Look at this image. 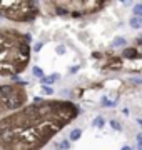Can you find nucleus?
<instances>
[{
  "label": "nucleus",
  "mask_w": 142,
  "mask_h": 150,
  "mask_svg": "<svg viewBox=\"0 0 142 150\" xmlns=\"http://www.w3.org/2000/svg\"><path fill=\"white\" fill-rule=\"evenodd\" d=\"M27 83L17 79H0V118L20 110L27 105Z\"/></svg>",
  "instance_id": "obj_4"
},
{
  "label": "nucleus",
  "mask_w": 142,
  "mask_h": 150,
  "mask_svg": "<svg viewBox=\"0 0 142 150\" xmlns=\"http://www.w3.org/2000/svg\"><path fill=\"white\" fill-rule=\"evenodd\" d=\"M120 150H132V149H131V147H127V145H126V147H122V149H120Z\"/></svg>",
  "instance_id": "obj_21"
},
{
  "label": "nucleus",
  "mask_w": 142,
  "mask_h": 150,
  "mask_svg": "<svg viewBox=\"0 0 142 150\" xmlns=\"http://www.w3.org/2000/svg\"><path fill=\"white\" fill-rule=\"evenodd\" d=\"M42 92H44L45 95H52V93H54V90H52V87H42Z\"/></svg>",
  "instance_id": "obj_17"
},
{
  "label": "nucleus",
  "mask_w": 142,
  "mask_h": 150,
  "mask_svg": "<svg viewBox=\"0 0 142 150\" xmlns=\"http://www.w3.org/2000/svg\"><path fill=\"white\" fill-rule=\"evenodd\" d=\"M100 103H102V107H114V105H115V102L109 100L107 97H102V100H100Z\"/></svg>",
  "instance_id": "obj_11"
},
{
  "label": "nucleus",
  "mask_w": 142,
  "mask_h": 150,
  "mask_svg": "<svg viewBox=\"0 0 142 150\" xmlns=\"http://www.w3.org/2000/svg\"><path fill=\"white\" fill-rule=\"evenodd\" d=\"M137 150H142V132L137 134Z\"/></svg>",
  "instance_id": "obj_16"
},
{
  "label": "nucleus",
  "mask_w": 142,
  "mask_h": 150,
  "mask_svg": "<svg viewBox=\"0 0 142 150\" xmlns=\"http://www.w3.org/2000/svg\"><path fill=\"white\" fill-rule=\"evenodd\" d=\"M129 25L132 28H142V17H131V20H129Z\"/></svg>",
  "instance_id": "obj_6"
},
{
  "label": "nucleus",
  "mask_w": 142,
  "mask_h": 150,
  "mask_svg": "<svg viewBox=\"0 0 142 150\" xmlns=\"http://www.w3.org/2000/svg\"><path fill=\"white\" fill-rule=\"evenodd\" d=\"M64 50H65L64 47H59V48H57V54H60V55H62V54H64Z\"/></svg>",
  "instance_id": "obj_19"
},
{
  "label": "nucleus",
  "mask_w": 142,
  "mask_h": 150,
  "mask_svg": "<svg viewBox=\"0 0 142 150\" xmlns=\"http://www.w3.org/2000/svg\"><path fill=\"white\" fill-rule=\"evenodd\" d=\"M69 147H70V145H69V140H64V142L60 144V149H62V150H67Z\"/></svg>",
  "instance_id": "obj_18"
},
{
  "label": "nucleus",
  "mask_w": 142,
  "mask_h": 150,
  "mask_svg": "<svg viewBox=\"0 0 142 150\" xmlns=\"http://www.w3.org/2000/svg\"><path fill=\"white\" fill-rule=\"evenodd\" d=\"M57 79H59V74H52V75H49V77H44V79H42V83H44V85H47V83L52 85Z\"/></svg>",
  "instance_id": "obj_7"
},
{
  "label": "nucleus",
  "mask_w": 142,
  "mask_h": 150,
  "mask_svg": "<svg viewBox=\"0 0 142 150\" xmlns=\"http://www.w3.org/2000/svg\"><path fill=\"white\" fill-rule=\"evenodd\" d=\"M33 75H35V77H38V79H40V80H42V79H44L45 75H44V72H42V70L38 69V67H33Z\"/></svg>",
  "instance_id": "obj_13"
},
{
  "label": "nucleus",
  "mask_w": 142,
  "mask_h": 150,
  "mask_svg": "<svg viewBox=\"0 0 142 150\" xmlns=\"http://www.w3.org/2000/svg\"><path fill=\"white\" fill-rule=\"evenodd\" d=\"M40 48H42V43H37V45H35V52H38Z\"/></svg>",
  "instance_id": "obj_20"
},
{
  "label": "nucleus",
  "mask_w": 142,
  "mask_h": 150,
  "mask_svg": "<svg viewBox=\"0 0 142 150\" xmlns=\"http://www.w3.org/2000/svg\"><path fill=\"white\" fill-rule=\"evenodd\" d=\"M30 33L13 27H0V79L12 80L30 64Z\"/></svg>",
  "instance_id": "obj_2"
},
{
  "label": "nucleus",
  "mask_w": 142,
  "mask_h": 150,
  "mask_svg": "<svg viewBox=\"0 0 142 150\" xmlns=\"http://www.w3.org/2000/svg\"><path fill=\"white\" fill-rule=\"evenodd\" d=\"M132 12H134V17H142V4H136Z\"/></svg>",
  "instance_id": "obj_10"
},
{
  "label": "nucleus",
  "mask_w": 142,
  "mask_h": 150,
  "mask_svg": "<svg viewBox=\"0 0 142 150\" xmlns=\"http://www.w3.org/2000/svg\"><path fill=\"white\" fill-rule=\"evenodd\" d=\"M40 2L33 0H0V17L15 23H30L40 15Z\"/></svg>",
  "instance_id": "obj_5"
},
{
  "label": "nucleus",
  "mask_w": 142,
  "mask_h": 150,
  "mask_svg": "<svg viewBox=\"0 0 142 150\" xmlns=\"http://www.w3.org/2000/svg\"><path fill=\"white\" fill-rule=\"evenodd\" d=\"M80 113L79 105L60 98H35L0 118L2 150H42Z\"/></svg>",
  "instance_id": "obj_1"
},
{
  "label": "nucleus",
  "mask_w": 142,
  "mask_h": 150,
  "mask_svg": "<svg viewBox=\"0 0 142 150\" xmlns=\"http://www.w3.org/2000/svg\"><path fill=\"white\" fill-rule=\"evenodd\" d=\"M40 5L47 8L50 15L84 18V17L102 12L109 5V2L105 0H50V2H40Z\"/></svg>",
  "instance_id": "obj_3"
},
{
  "label": "nucleus",
  "mask_w": 142,
  "mask_h": 150,
  "mask_svg": "<svg viewBox=\"0 0 142 150\" xmlns=\"http://www.w3.org/2000/svg\"><path fill=\"white\" fill-rule=\"evenodd\" d=\"M80 137H82V130H80V129H74V130L70 132V140H72V142L79 140Z\"/></svg>",
  "instance_id": "obj_8"
},
{
  "label": "nucleus",
  "mask_w": 142,
  "mask_h": 150,
  "mask_svg": "<svg viewBox=\"0 0 142 150\" xmlns=\"http://www.w3.org/2000/svg\"><path fill=\"white\" fill-rule=\"evenodd\" d=\"M104 118L102 117H97L95 118V120H94V125H95V127H99V129H102V127H104Z\"/></svg>",
  "instance_id": "obj_14"
},
{
  "label": "nucleus",
  "mask_w": 142,
  "mask_h": 150,
  "mask_svg": "<svg viewBox=\"0 0 142 150\" xmlns=\"http://www.w3.org/2000/svg\"><path fill=\"white\" fill-rule=\"evenodd\" d=\"M120 45H126V38H122V37H117L112 42V47H120Z\"/></svg>",
  "instance_id": "obj_12"
},
{
  "label": "nucleus",
  "mask_w": 142,
  "mask_h": 150,
  "mask_svg": "<svg viewBox=\"0 0 142 150\" xmlns=\"http://www.w3.org/2000/svg\"><path fill=\"white\" fill-rule=\"evenodd\" d=\"M0 150H2V149H0Z\"/></svg>",
  "instance_id": "obj_22"
},
{
  "label": "nucleus",
  "mask_w": 142,
  "mask_h": 150,
  "mask_svg": "<svg viewBox=\"0 0 142 150\" xmlns=\"http://www.w3.org/2000/svg\"><path fill=\"white\" fill-rule=\"evenodd\" d=\"M122 55H124L126 59H134L137 55V52H136V48H126V50L122 52Z\"/></svg>",
  "instance_id": "obj_9"
},
{
  "label": "nucleus",
  "mask_w": 142,
  "mask_h": 150,
  "mask_svg": "<svg viewBox=\"0 0 142 150\" xmlns=\"http://www.w3.org/2000/svg\"><path fill=\"white\" fill-rule=\"evenodd\" d=\"M110 127H112V129H115V130H122V125H120L117 120H110Z\"/></svg>",
  "instance_id": "obj_15"
}]
</instances>
